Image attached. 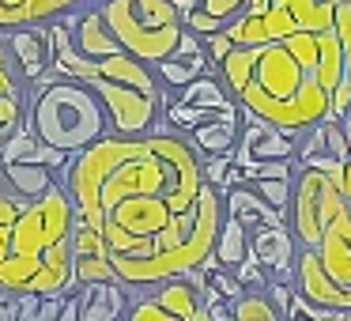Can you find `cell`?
I'll use <instances>...</instances> for the list:
<instances>
[{"mask_svg": "<svg viewBox=\"0 0 351 321\" xmlns=\"http://www.w3.org/2000/svg\"><path fill=\"white\" fill-rule=\"evenodd\" d=\"M76 215L102 235L117 280L159 287L212 261L227 223L204 155L182 132L114 136L72 155L61 174Z\"/></svg>", "mask_w": 351, "mask_h": 321, "instance_id": "obj_1", "label": "cell"}, {"mask_svg": "<svg viewBox=\"0 0 351 321\" xmlns=\"http://www.w3.org/2000/svg\"><path fill=\"white\" fill-rule=\"evenodd\" d=\"M336 38L343 46V64H348V76H351V0H340L336 4Z\"/></svg>", "mask_w": 351, "mask_h": 321, "instance_id": "obj_31", "label": "cell"}, {"mask_svg": "<svg viewBox=\"0 0 351 321\" xmlns=\"http://www.w3.org/2000/svg\"><path fill=\"white\" fill-rule=\"evenodd\" d=\"M230 310H234V321H287V313L268 298V291H245Z\"/></svg>", "mask_w": 351, "mask_h": 321, "instance_id": "obj_23", "label": "cell"}, {"mask_svg": "<svg viewBox=\"0 0 351 321\" xmlns=\"http://www.w3.org/2000/svg\"><path fill=\"white\" fill-rule=\"evenodd\" d=\"M80 313H84V302H80V291H72V295H64L61 321H80Z\"/></svg>", "mask_w": 351, "mask_h": 321, "instance_id": "obj_36", "label": "cell"}, {"mask_svg": "<svg viewBox=\"0 0 351 321\" xmlns=\"http://www.w3.org/2000/svg\"><path fill=\"white\" fill-rule=\"evenodd\" d=\"M167 102H182V106H189V110H204V114H223V110H234L238 102L230 99V91L219 84V80H212V76H200V80H193L189 87H182L178 91V99H167ZM162 102V106H167Z\"/></svg>", "mask_w": 351, "mask_h": 321, "instance_id": "obj_20", "label": "cell"}, {"mask_svg": "<svg viewBox=\"0 0 351 321\" xmlns=\"http://www.w3.org/2000/svg\"><path fill=\"white\" fill-rule=\"evenodd\" d=\"M76 204L64 182H57L42 200L23 208L12 227V257L0 268V287L34 291V295H72L76 291Z\"/></svg>", "mask_w": 351, "mask_h": 321, "instance_id": "obj_3", "label": "cell"}, {"mask_svg": "<svg viewBox=\"0 0 351 321\" xmlns=\"http://www.w3.org/2000/svg\"><path fill=\"white\" fill-rule=\"evenodd\" d=\"M250 253H253L250 250V230L227 215V223H223V230H219V242H215V261H219L223 268H238Z\"/></svg>", "mask_w": 351, "mask_h": 321, "instance_id": "obj_21", "label": "cell"}, {"mask_svg": "<svg viewBox=\"0 0 351 321\" xmlns=\"http://www.w3.org/2000/svg\"><path fill=\"white\" fill-rule=\"evenodd\" d=\"M27 121V91L23 95H0V144Z\"/></svg>", "mask_w": 351, "mask_h": 321, "instance_id": "obj_26", "label": "cell"}, {"mask_svg": "<svg viewBox=\"0 0 351 321\" xmlns=\"http://www.w3.org/2000/svg\"><path fill=\"white\" fill-rule=\"evenodd\" d=\"M0 57H12V49H8V38H4V31H0Z\"/></svg>", "mask_w": 351, "mask_h": 321, "instance_id": "obj_39", "label": "cell"}, {"mask_svg": "<svg viewBox=\"0 0 351 321\" xmlns=\"http://www.w3.org/2000/svg\"><path fill=\"white\" fill-rule=\"evenodd\" d=\"M219 80L242 114L291 132L295 140L313 125L328 121L332 91L321 87V80L302 69V61L283 42L238 46L219 64Z\"/></svg>", "mask_w": 351, "mask_h": 321, "instance_id": "obj_2", "label": "cell"}, {"mask_svg": "<svg viewBox=\"0 0 351 321\" xmlns=\"http://www.w3.org/2000/svg\"><path fill=\"white\" fill-rule=\"evenodd\" d=\"M298 159V140L283 129L257 121L245 114L242 121V144H238V167L250 163H295Z\"/></svg>", "mask_w": 351, "mask_h": 321, "instance_id": "obj_10", "label": "cell"}, {"mask_svg": "<svg viewBox=\"0 0 351 321\" xmlns=\"http://www.w3.org/2000/svg\"><path fill=\"white\" fill-rule=\"evenodd\" d=\"M340 174H325V170H310V167L298 170L295 200H291V230H295L298 246H306V250H317L325 230L332 227L340 208L348 204L340 189Z\"/></svg>", "mask_w": 351, "mask_h": 321, "instance_id": "obj_6", "label": "cell"}, {"mask_svg": "<svg viewBox=\"0 0 351 321\" xmlns=\"http://www.w3.org/2000/svg\"><path fill=\"white\" fill-rule=\"evenodd\" d=\"M38 152H42V140L34 136L31 125H19L4 144H0V167H16V163H38Z\"/></svg>", "mask_w": 351, "mask_h": 321, "instance_id": "obj_22", "label": "cell"}, {"mask_svg": "<svg viewBox=\"0 0 351 321\" xmlns=\"http://www.w3.org/2000/svg\"><path fill=\"white\" fill-rule=\"evenodd\" d=\"M27 125L42 144L80 155L110 136V117L102 99L87 84L57 76L53 69L27 87Z\"/></svg>", "mask_w": 351, "mask_h": 321, "instance_id": "obj_4", "label": "cell"}, {"mask_svg": "<svg viewBox=\"0 0 351 321\" xmlns=\"http://www.w3.org/2000/svg\"><path fill=\"white\" fill-rule=\"evenodd\" d=\"M64 295H34L23 291L19 295V321H61Z\"/></svg>", "mask_w": 351, "mask_h": 321, "instance_id": "obj_24", "label": "cell"}, {"mask_svg": "<svg viewBox=\"0 0 351 321\" xmlns=\"http://www.w3.org/2000/svg\"><path fill=\"white\" fill-rule=\"evenodd\" d=\"M245 182H268V178H295V163H250L242 167Z\"/></svg>", "mask_w": 351, "mask_h": 321, "instance_id": "obj_30", "label": "cell"}, {"mask_svg": "<svg viewBox=\"0 0 351 321\" xmlns=\"http://www.w3.org/2000/svg\"><path fill=\"white\" fill-rule=\"evenodd\" d=\"M234 276L242 280V287H250V291H265L268 283H272V276H268V268L261 265V261L253 257V253H250V257H245L242 265L234 268Z\"/></svg>", "mask_w": 351, "mask_h": 321, "instance_id": "obj_29", "label": "cell"}, {"mask_svg": "<svg viewBox=\"0 0 351 321\" xmlns=\"http://www.w3.org/2000/svg\"><path fill=\"white\" fill-rule=\"evenodd\" d=\"M242 121L245 114L242 110H223L219 117H212V121H204L200 129L189 132V144L197 147L200 155H234L238 144H242Z\"/></svg>", "mask_w": 351, "mask_h": 321, "instance_id": "obj_17", "label": "cell"}, {"mask_svg": "<svg viewBox=\"0 0 351 321\" xmlns=\"http://www.w3.org/2000/svg\"><path fill=\"white\" fill-rule=\"evenodd\" d=\"M250 250L261 265L268 268V276L280 283H295V265H298V238L287 227H257L250 230Z\"/></svg>", "mask_w": 351, "mask_h": 321, "instance_id": "obj_11", "label": "cell"}, {"mask_svg": "<svg viewBox=\"0 0 351 321\" xmlns=\"http://www.w3.org/2000/svg\"><path fill=\"white\" fill-rule=\"evenodd\" d=\"M23 76H19L16 57H0V95H23Z\"/></svg>", "mask_w": 351, "mask_h": 321, "instance_id": "obj_32", "label": "cell"}, {"mask_svg": "<svg viewBox=\"0 0 351 321\" xmlns=\"http://www.w3.org/2000/svg\"><path fill=\"white\" fill-rule=\"evenodd\" d=\"M295 178H268V182H245V185H250L261 200H268L272 208L291 212V200H295Z\"/></svg>", "mask_w": 351, "mask_h": 321, "instance_id": "obj_25", "label": "cell"}, {"mask_svg": "<svg viewBox=\"0 0 351 321\" xmlns=\"http://www.w3.org/2000/svg\"><path fill=\"white\" fill-rule=\"evenodd\" d=\"M136 291L140 287H129V283H121V280L87 283V287H80V302H84L80 321H129Z\"/></svg>", "mask_w": 351, "mask_h": 321, "instance_id": "obj_13", "label": "cell"}, {"mask_svg": "<svg viewBox=\"0 0 351 321\" xmlns=\"http://www.w3.org/2000/svg\"><path fill=\"white\" fill-rule=\"evenodd\" d=\"M321 136H325V155H332L336 163H348L351 159V132L343 121H321Z\"/></svg>", "mask_w": 351, "mask_h": 321, "instance_id": "obj_27", "label": "cell"}, {"mask_svg": "<svg viewBox=\"0 0 351 321\" xmlns=\"http://www.w3.org/2000/svg\"><path fill=\"white\" fill-rule=\"evenodd\" d=\"M348 114H351V76H343L340 84H336V91H332V106H328V117H332V121H343Z\"/></svg>", "mask_w": 351, "mask_h": 321, "instance_id": "obj_33", "label": "cell"}, {"mask_svg": "<svg viewBox=\"0 0 351 321\" xmlns=\"http://www.w3.org/2000/svg\"><path fill=\"white\" fill-rule=\"evenodd\" d=\"M0 321H19V295L0 287Z\"/></svg>", "mask_w": 351, "mask_h": 321, "instance_id": "obj_35", "label": "cell"}, {"mask_svg": "<svg viewBox=\"0 0 351 321\" xmlns=\"http://www.w3.org/2000/svg\"><path fill=\"white\" fill-rule=\"evenodd\" d=\"M245 8H250V0H200V8H197V12H204L208 19H215V23L227 31V27L234 23V19L242 16Z\"/></svg>", "mask_w": 351, "mask_h": 321, "instance_id": "obj_28", "label": "cell"}, {"mask_svg": "<svg viewBox=\"0 0 351 321\" xmlns=\"http://www.w3.org/2000/svg\"><path fill=\"white\" fill-rule=\"evenodd\" d=\"M8 38V49L19 64V76L31 87L34 80H42L49 69H53V54H49L46 42V27H23V31H4Z\"/></svg>", "mask_w": 351, "mask_h": 321, "instance_id": "obj_15", "label": "cell"}, {"mask_svg": "<svg viewBox=\"0 0 351 321\" xmlns=\"http://www.w3.org/2000/svg\"><path fill=\"white\" fill-rule=\"evenodd\" d=\"M223 204H227V215L238 219L245 230H257V227H287L291 212H280L272 208L268 200H261L250 185H238V189L223 193Z\"/></svg>", "mask_w": 351, "mask_h": 321, "instance_id": "obj_18", "label": "cell"}, {"mask_svg": "<svg viewBox=\"0 0 351 321\" xmlns=\"http://www.w3.org/2000/svg\"><path fill=\"white\" fill-rule=\"evenodd\" d=\"M129 321H215V313L208 310L204 291L189 276H178L152 287L147 295H136Z\"/></svg>", "mask_w": 351, "mask_h": 321, "instance_id": "obj_8", "label": "cell"}, {"mask_svg": "<svg viewBox=\"0 0 351 321\" xmlns=\"http://www.w3.org/2000/svg\"><path fill=\"white\" fill-rule=\"evenodd\" d=\"M204 49H208V57H212V64H215V69H219V64L227 61V57L234 54L238 46H234V42H230V34L223 31V34H212V38H204Z\"/></svg>", "mask_w": 351, "mask_h": 321, "instance_id": "obj_34", "label": "cell"}, {"mask_svg": "<svg viewBox=\"0 0 351 321\" xmlns=\"http://www.w3.org/2000/svg\"><path fill=\"white\" fill-rule=\"evenodd\" d=\"M343 125H348V132H351V114H348V117H343Z\"/></svg>", "mask_w": 351, "mask_h": 321, "instance_id": "obj_40", "label": "cell"}, {"mask_svg": "<svg viewBox=\"0 0 351 321\" xmlns=\"http://www.w3.org/2000/svg\"><path fill=\"white\" fill-rule=\"evenodd\" d=\"M99 8L125 54L152 69L174 57L185 38V19L174 8V0H99Z\"/></svg>", "mask_w": 351, "mask_h": 321, "instance_id": "obj_5", "label": "cell"}, {"mask_svg": "<svg viewBox=\"0 0 351 321\" xmlns=\"http://www.w3.org/2000/svg\"><path fill=\"white\" fill-rule=\"evenodd\" d=\"M69 23H72V42H76V49L84 57H91V61H106V57L125 54V46L117 42L114 27L106 23V16H102L99 4H95V8H87L84 16L69 19Z\"/></svg>", "mask_w": 351, "mask_h": 321, "instance_id": "obj_16", "label": "cell"}, {"mask_svg": "<svg viewBox=\"0 0 351 321\" xmlns=\"http://www.w3.org/2000/svg\"><path fill=\"white\" fill-rule=\"evenodd\" d=\"M295 291L313 306H328V310H351V287L336 283L328 276V268L321 265L317 250H298V265H295Z\"/></svg>", "mask_w": 351, "mask_h": 321, "instance_id": "obj_9", "label": "cell"}, {"mask_svg": "<svg viewBox=\"0 0 351 321\" xmlns=\"http://www.w3.org/2000/svg\"><path fill=\"white\" fill-rule=\"evenodd\" d=\"M208 61H212V57H208L204 42H200L193 31H185V38H182V46H178V54L167 57V61L155 69V76H159L162 87H170V91H182V87H189L193 80L208 76Z\"/></svg>", "mask_w": 351, "mask_h": 321, "instance_id": "obj_14", "label": "cell"}, {"mask_svg": "<svg viewBox=\"0 0 351 321\" xmlns=\"http://www.w3.org/2000/svg\"><path fill=\"white\" fill-rule=\"evenodd\" d=\"M8 257H12V227L8 223H0V268H4Z\"/></svg>", "mask_w": 351, "mask_h": 321, "instance_id": "obj_37", "label": "cell"}, {"mask_svg": "<svg viewBox=\"0 0 351 321\" xmlns=\"http://www.w3.org/2000/svg\"><path fill=\"white\" fill-rule=\"evenodd\" d=\"M174 8L182 12V19H185L189 12H197V8H200V0H174Z\"/></svg>", "mask_w": 351, "mask_h": 321, "instance_id": "obj_38", "label": "cell"}, {"mask_svg": "<svg viewBox=\"0 0 351 321\" xmlns=\"http://www.w3.org/2000/svg\"><path fill=\"white\" fill-rule=\"evenodd\" d=\"M87 87H91V91L102 99V106H106L110 132H114V136H152V132H159L155 121H159L162 99L144 95L140 87L106 80V76H99V72H91Z\"/></svg>", "mask_w": 351, "mask_h": 321, "instance_id": "obj_7", "label": "cell"}, {"mask_svg": "<svg viewBox=\"0 0 351 321\" xmlns=\"http://www.w3.org/2000/svg\"><path fill=\"white\" fill-rule=\"evenodd\" d=\"M61 182V174H53L49 167H38V163H16V167H0V185L12 189L23 204H34L42 200L53 185Z\"/></svg>", "mask_w": 351, "mask_h": 321, "instance_id": "obj_19", "label": "cell"}, {"mask_svg": "<svg viewBox=\"0 0 351 321\" xmlns=\"http://www.w3.org/2000/svg\"><path fill=\"white\" fill-rule=\"evenodd\" d=\"M84 4H91V0H0V31L49 27L57 19H64L69 12L84 8Z\"/></svg>", "mask_w": 351, "mask_h": 321, "instance_id": "obj_12", "label": "cell"}]
</instances>
